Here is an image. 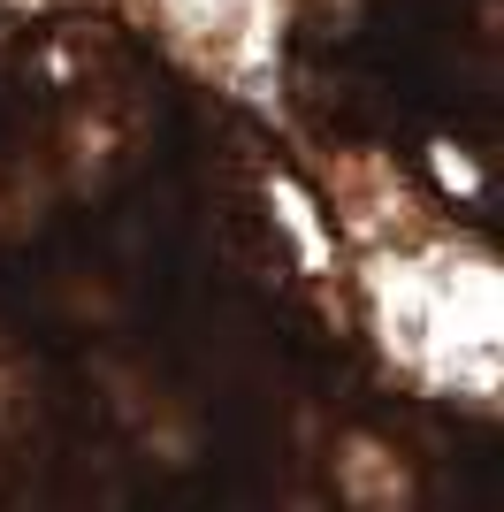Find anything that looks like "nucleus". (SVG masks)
<instances>
[{
	"label": "nucleus",
	"mask_w": 504,
	"mask_h": 512,
	"mask_svg": "<svg viewBox=\"0 0 504 512\" xmlns=\"http://www.w3.org/2000/svg\"><path fill=\"white\" fill-rule=\"evenodd\" d=\"M184 16L199 23V31H222V23L252 16V0H184Z\"/></svg>",
	"instance_id": "nucleus-1"
}]
</instances>
